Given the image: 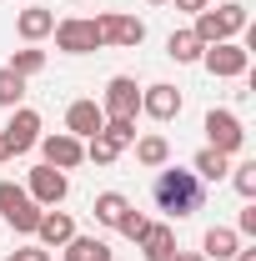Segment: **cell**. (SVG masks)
<instances>
[{
  "label": "cell",
  "mask_w": 256,
  "mask_h": 261,
  "mask_svg": "<svg viewBox=\"0 0 256 261\" xmlns=\"http://www.w3.org/2000/svg\"><path fill=\"white\" fill-rule=\"evenodd\" d=\"M35 236H40V246H65L70 236H75V221L65 216V211H40V221H35Z\"/></svg>",
  "instance_id": "cell-15"
},
{
  "label": "cell",
  "mask_w": 256,
  "mask_h": 261,
  "mask_svg": "<svg viewBox=\"0 0 256 261\" xmlns=\"http://www.w3.org/2000/svg\"><path fill=\"white\" fill-rule=\"evenodd\" d=\"M35 146H40L45 166H56V171H75V166L86 161V141H75L70 130H56V136H40Z\"/></svg>",
  "instance_id": "cell-10"
},
{
  "label": "cell",
  "mask_w": 256,
  "mask_h": 261,
  "mask_svg": "<svg viewBox=\"0 0 256 261\" xmlns=\"http://www.w3.org/2000/svg\"><path fill=\"white\" fill-rule=\"evenodd\" d=\"M136 146V161L146 166V171H161V166L171 161V141L166 136H141V141H131Z\"/></svg>",
  "instance_id": "cell-19"
},
{
  "label": "cell",
  "mask_w": 256,
  "mask_h": 261,
  "mask_svg": "<svg viewBox=\"0 0 256 261\" xmlns=\"http://www.w3.org/2000/svg\"><path fill=\"white\" fill-rule=\"evenodd\" d=\"M5 261H50V251L45 246H20V251H10Z\"/></svg>",
  "instance_id": "cell-29"
},
{
  "label": "cell",
  "mask_w": 256,
  "mask_h": 261,
  "mask_svg": "<svg viewBox=\"0 0 256 261\" xmlns=\"http://www.w3.org/2000/svg\"><path fill=\"white\" fill-rule=\"evenodd\" d=\"M151 5H166V0H151Z\"/></svg>",
  "instance_id": "cell-35"
},
{
  "label": "cell",
  "mask_w": 256,
  "mask_h": 261,
  "mask_svg": "<svg viewBox=\"0 0 256 261\" xmlns=\"http://www.w3.org/2000/svg\"><path fill=\"white\" fill-rule=\"evenodd\" d=\"M0 216L10 221V226L20 231V236H35V221H40V206H35L25 186H15V181H0Z\"/></svg>",
  "instance_id": "cell-3"
},
{
  "label": "cell",
  "mask_w": 256,
  "mask_h": 261,
  "mask_svg": "<svg viewBox=\"0 0 256 261\" xmlns=\"http://www.w3.org/2000/svg\"><path fill=\"white\" fill-rule=\"evenodd\" d=\"M25 196H31L35 206L45 211V206H61L65 196H70V181H65V171H56V166H35L31 171V186H25Z\"/></svg>",
  "instance_id": "cell-8"
},
{
  "label": "cell",
  "mask_w": 256,
  "mask_h": 261,
  "mask_svg": "<svg viewBox=\"0 0 256 261\" xmlns=\"http://www.w3.org/2000/svg\"><path fill=\"white\" fill-rule=\"evenodd\" d=\"M10 70H15L20 81H31V75H40V70H45V50H15V61H10Z\"/></svg>",
  "instance_id": "cell-24"
},
{
  "label": "cell",
  "mask_w": 256,
  "mask_h": 261,
  "mask_svg": "<svg viewBox=\"0 0 256 261\" xmlns=\"http://www.w3.org/2000/svg\"><path fill=\"white\" fill-rule=\"evenodd\" d=\"M236 231H241V236H256V206L251 201H246V211L236 216Z\"/></svg>",
  "instance_id": "cell-30"
},
{
  "label": "cell",
  "mask_w": 256,
  "mask_h": 261,
  "mask_svg": "<svg viewBox=\"0 0 256 261\" xmlns=\"http://www.w3.org/2000/svg\"><path fill=\"white\" fill-rule=\"evenodd\" d=\"M176 261H206L201 251H176Z\"/></svg>",
  "instance_id": "cell-33"
},
{
  "label": "cell",
  "mask_w": 256,
  "mask_h": 261,
  "mask_svg": "<svg viewBox=\"0 0 256 261\" xmlns=\"http://www.w3.org/2000/svg\"><path fill=\"white\" fill-rule=\"evenodd\" d=\"M65 261H111V246L100 236H70L65 241Z\"/></svg>",
  "instance_id": "cell-20"
},
{
  "label": "cell",
  "mask_w": 256,
  "mask_h": 261,
  "mask_svg": "<svg viewBox=\"0 0 256 261\" xmlns=\"http://www.w3.org/2000/svg\"><path fill=\"white\" fill-rule=\"evenodd\" d=\"M0 161H10V156H5V141H0Z\"/></svg>",
  "instance_id": "cell-34"
},
{
  "label": "cell",
  "mask_w": 256,
  "mask_h": 261,
  "mask_svg": "<svg viewBox=\"0 0 256 261\" xmlns=\"http://www.w3.org/2000/svg\"><path fill=\"white\" fill-rule=\"evenodd\" d=\"M136 246L146 251V261H176V251H181V246H176V231L166 226V221H151Z\"/></svg>",
  "instance_id": "cell-14"
},
{
  "label": "cell",
  "mask_w": 256,
  "mask_h": 261,
  "mask_svg": "<svg viewBox=\"0 0 256 261\" xmlns=\"http://www.w3.org/2000/svg\"><path fill=\"white\" fill-rule=\"evenodd\" d=\"M191 171H196V181H201V186H206V181H226V176H231V156L211 151V146H201V151H196V161H191Z\"/></svg>",
  "instance_id": "cell-17"
},
{
  "label": "cell",
  "mask_w": 256,
  "mask_h": 261,
  "mask_svg": "<svg viewBox=\"0 0 256 261\" xmlns=\"http://www.w3.org/2000/svg\"><path fill=\"white\" fill-rule=\"evenodd\" d=\"M206 146L221 151V156H236L246 146V126L231 116V111H206Z\"/></svg>",
  "instance_id": "cell-6"
},
{
  "label": "cell",
  "mask_w": 256,
  "mask_h": 261,
  "mask_svg": "<svg viewBox=\"0 0 256 261\" xmlns=\"http://www.w3.org/2000/svg\"><path fill=\"white\" fill-rule=\"evenodd\" d=\"M20 96H25V81L5 65V70H0V106H5V111H15V106H20Z\"/></svg>",
  "instance_id": "cell-23"
},
{
  "label": "cell",
  "mask_w": 256,
  "mask_h": 261,
  "mask_svg": "<svg viewBox=\"0 0 256 261\" xmlns=\"http://www.w3.org/2000/svg\"><path fill=\"white\" fill-rule=\"evenodd\" d=\"M15 31H20V40H45V35L56 31V15H50L45 5H35V0H31V5L15 15Z\"/></svg>",
  "instance_id": "cell-16"
},
{
  "label": "cell",
  "mask_w": 256,
  "mask_h": 261,
  "mask_svg": "<svg viewBox=\"0 0 256 261\" xmlns=\"http://www.w3.org/2000/svg\"><path fill=\"white\" fill-rule=\"evenodd\" d=\"M201 50H206V45H201V40H196L191 31H171V40H166V56H171L176 65H191V61H201Z\"/></svg>",
  "instance_id": "cell-21"
},
{
  "label": "cell",
  "mask_w": 256,
  "mask_h": 261,
  "mask_svg": "<svg viewBox=\"0 0 256 261\" xmlns=\"http://www.w3.org/2000/svg\"><path fill=\"white\" fill-rule=\"evenodd\" d=\"M236 246H241V236H236L231 226H211V231H206V241H201V256H206V261H231V256H236Z\"/></svg>",
  "instance_id": "cell-18"
},
{
  "label": "cell",
  "mask_w": 256,
  "mask_h": 261,
  "mask_svg": "<svg viewBox=\"0 0 256 261\" xmlns=\"http://www.w3.org/2000/svg\"><path fill=\"white\" fill-rule=\"evenodd\" d=\"M91 211H96V221H100V226H116V221H121V216L131 211V201H126L121 191H100Z\"/></svg>",
  "instance_id": "cell-22"
},
{
  "label": "cell",
  "mask_w": 256,
  "mask_h": 261,
  "mask_svg": "<svg viewBox=\"0 0 256 261\" xmlns=\"http://www.w3.org/2000/svg\"><path fill=\"white\" fill-rule=\"evenodd\" d=\"M246 25H251L246 5H241V0H226V5H216V10H201V15H196L191 35L201 40V45H216V40H231V35L246 31Z\"/></svg>",
  "instance_id": "cell-2"
},
{
  "label": "cell",
  "mask_w": 256,
  "mask_h": 261,
  "mask_svg": "<svg viewBox=\"0 0 256 261\" xmlns=\"http://www.w3.org/2000/svg\"><path fill=\"white\" fill-rule=\"evenodd\" d=\"M146 226H151V221H146V216H141V211H126V216H121V221H116V231H121V236H126V241H141V236H146Z\"/></svg>",
  "instance_id": "cell-28"
},
{
  "label": "cell",
  "mask_w": 256,
  "mask_h": 261,
  "mask_svg": "<svg viewBox=\"0 0 256 261\" xmlns=\"http://www.w3.org/2000/svg\"><path fill=\"white\" fill-rule=\"evenodd\" d=\"M100 111H106V121H136V111H141V91H136V81H131V75H111Z\"/></svg>",
  "instance_id": "cell-11"
},
{
  "label": "cell",
  "mask_w": 256,
  "mask_h": 261,
  "mask_svg": "<svg viewBox=\"0 0 256 261\" xmlns=\"http://www.w3.org/2000/svg\"><path fill=\"white\" fill-rule=\"evenodd\" d=\"M141 111H146L151 121H176V116H181V91L166 86V81H161V86H146V91H141Z\"/></svg>",
  "instance_id": "cell-13"
},
{
  "label": "cell",
  "mask_w": 256,
  "mask_h": 261,
  "mask_svg": "<svg viewBox=\"0 0 256 261\" xmlns=\"http://www.w3.org/2000/svg\"><path fill=\"white\" fill-rule=\"evenodd\" d=\"M56 50H65V56H91V50H100V31L96 20H86V15H70V20H56Z\"/></svg>",
  "instance_id": "cell-4"
},
{
  "label": "cell",
  "mask_w": 256,
  "mask_h": 261,
  "mask_svg": "<svg viewBox=\"0 0 256 261\" xmlns=\"http://www.w3.org/2000/svg\"><path fill=\"white\" fill-rule=\"evenodd\" d=\"M100 126H106V111H100L96 100H70V106H65V130H70L75 141L100 136Z\"/></svg>",
  "instance_id": "cell-12"
},
{
  "label": "cell",
  "mask_w": 256,
  "mask_h": 261,
  "mask_svg": "<svg viewBox=\"0 0 256 261\" xmlns=\"http://www.w3.org/2000/svg\"><path fill=\"white\" fill-rule=\"evenodd\" d=\"M231 261H256V246H236V256Z\"/></svg>",
  "instance_id": "cell-32"
},
{
  "label": "cell",
  "mask_w": 256,
  "mask_h": 261,
  "mask_svg": "<svg viewBox=\"0 0 256 261\" xmlns=\"http://www.w3.org/2000/svg\"><path fill=\"white\" fill-rule=\"evenodd\" d=\"M116 156H121V151H116V146H111L106 136H91V141H86V161H96V166H111Z\"/></svg>",
  "instance_id": "cell-26"
},
{
  "label": "cell",
  "mask_w": 256,
  "mask_h": 261,
  "mask_svg": "<svg viewBox=\"0 0 256 261\" xmlns=\"http://www.w3.org/2000/svg\"><path fill=\"white\" fill-rule=\"evenodd\" d=\"M201 65H206L211 75L231 81V75H246L251 50H246V45H236V40H216V45H206V50H201Z\"/></svg>",
  "instance_id": "cell-7"
},
{
  "label": "cell",
  "mask_w": 256,
  "mask_h": 261,
  "mask_svg": "<svg viewBox=\"0 0 256 261\" xmlns=\"http://www.w3.org/2000/svg\"><path fill=\"white\" fill-rule=\"evenodd\" d=\"M151 201H156V211H166L171 221H186L201 211V201H206V186L196 181V171H181V166H161L156 181H151Z\"/></svg>",
  "instance_id": "cell-1"
},
{
  "label": "cell",
  "mask_w": 256,
  "mask_h": 261,
  "mask_svg": "<svg viewBox=\"0 0 256 261\" xmlns=\"http://www.w3.org/2000/svg\"><path fill=\"white\" fill-rule=\"evenodd\" d=\"M0 141H5V156H25L40 141V116L31 106H15V116H10V126L0 130Z\"/></svg>",
  "instance_id": "cell-9"
},
{
  "label": "cell",
  "mask_w": 256,
  "mask_h": 261,
  "mask_svg": "<svg viewBox=\"0 0 256 261\" xmlns=\"http://www.w3.org/2000/svg\"><path fill=\"white\" fill-rule=\"evenodd\" d=\"M166 5H176V10H186V15H201V10H211V0H166Z\"/></svg>",
  "instance_id": "cell-31"
},
{
  "label": "cell",
  "mask_w": 256,
  "mask_h": 261,
  "mask_svg": "<svg viewBox=\"0 0 256 261\" xmlns=\"http://www.w3.org/2000/svg\"><path fill=\"white\" fill-rule=\"evenodd\" d=\"M96 31H100V45L136 50V45L146 40V20H136V15H121V10H106V15H96Z\"/></svg>",
  "instance_id": "cell-5"
},
{
  "label": "cell",
  "mask_w": 256,
  "mask_h": 261,
  "mask_svg": "<svg viewBox=\"0 0 256 261\" xmlns=\"http://www.w3.org/2000/svg\"><path fill=\"white\" fill-rule=\"evenodd\" d=\"M100 136H106L116 151H126L131 141H136V121H106V126H100Z\"/></svg>",
  "instance_id": "cell-25"
},
{
  "label": "cell",
  "mask_w": 256,
  "mask_h": 261,
  "mask_svg": "<svg viewBox=\"0 0 256 261\" xmlns=\"http://www.w3.org/2000/svg\"><path fill=\"white\" fill-rule=\"evenodd\" d=\"M231 181H236V191L246 196V201H256V161H241L231 171Z\"/></svg>",
  "instance_id": "cell-27"
}]
</instances>
